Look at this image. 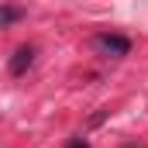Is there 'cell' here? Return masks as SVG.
I'll return each instance as SVG.
<instances>
[{"instance_id": "cell-1", "label": "cell", "mask_w": 148, "mask_h": 148, "mask_svg": "<svg viewBox=\"0 0 148 148\" xmlns=\"http://www.w3.org/2000/svg\"><path fill=\"white\" fill-rule=\"evenodd\" d=\"M90 45H93V52L110 55V59H124V55L131 52V41H127L124 35H107V31H103V35H93Z\"/></svg>"}, {"instance_id": "cell-4", "label": "cell", "mask_w": 148, "mask_h": 148, "mask_svg": "<svg viewBox=\"0 0 148 148\" xmlns=\"http://www.w3.org/2000/svg\"><path fill=\"white\" fill-rule=\"evenodd\" d=\"M66 148H90V141H86V138H73Z\"/></svg>"}, {"instance_id": "cell-3", "label": "cell", "mask_w": 148, "mask_h": 148, "mask_svg": "<svg viewBox=\"0 0 148 148\" xmlns=\"http://www.w3.org/2000/svg\"><path fill=\"white\" fill-rule=\"evenodd\" d=\"M21 17H24V14H21L17 7H0V28H3V24H14V21H21Z\"/></svg>"}, {"instance_id": "cell-2", "label": "cell", "mask_w": 148, "mask_h": 148, "mask_svg": "<svg viewBox=\"0 0 148 148\" xmlns=\"http://www.w3.org/2000/svg\"><path fill=\"white\" fill-rule=\"evenodd\" d=\"M31 62H35V48L31 45H21L14 52V59H10V76H24L31 69Z\"/></svg>"}]
</instances>
